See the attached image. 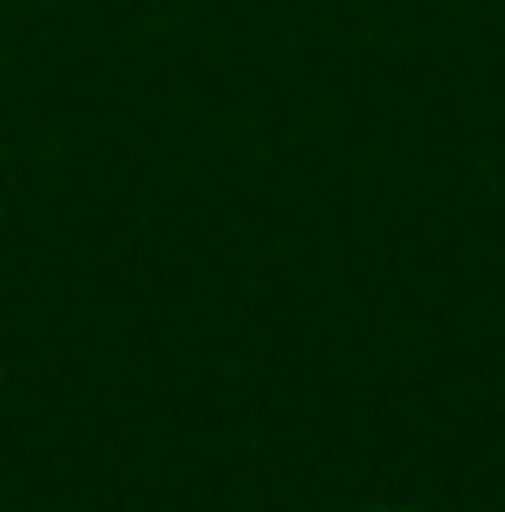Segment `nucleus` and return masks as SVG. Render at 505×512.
Segmentation results:
<instances>
[]
</instances>
